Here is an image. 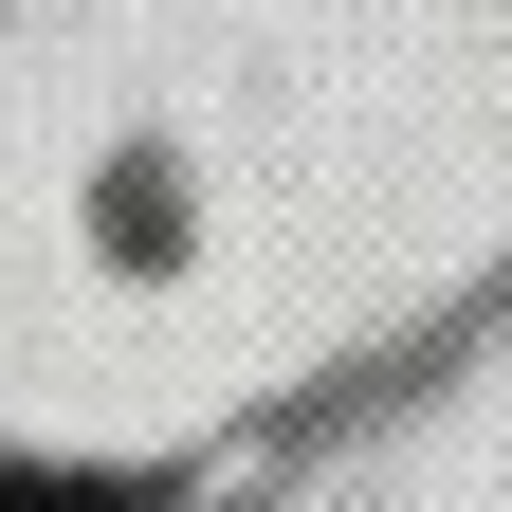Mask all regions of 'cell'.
Here are the masks:
<instances>
[{
	"label": "cell",
	"mask_w": 512,
	"mask_h": 512,
	"mask_svg": "<svg viewBox=\"0 0 512 512\" xmlns=\"http://www.w3.org/2000/svg\"><path fill=\"white\" fill-rule=\"evenodd\" d=\"M0 512H128V476H0Z\"/></svg>",
	"instance_id": "1"
}]
</instances>
